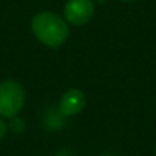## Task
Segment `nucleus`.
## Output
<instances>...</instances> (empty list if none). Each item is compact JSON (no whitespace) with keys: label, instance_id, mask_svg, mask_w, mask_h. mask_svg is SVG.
Listing matches in <instances>:
<instances>
[{"label":"nucleus","instance_id":"nucleus-1","mask_svg":"<svg viewBox=\"0 0 156 156\" xmlns=\"http://www.w3.org/2000/svg\"><path fill=\"white\" fill-rule=\"evenodd\" d=\"M35 38L50 49L61 47L68 38V23L50 11L38 12L30 21Z\"/></svg>","mask_w":156,"mask_h":156},{"label":"nucleus","instance_id":"nucleus-2","mask_svg":"<svg viewBox=\"0 0 156 156\" xmlns=\"http://www.w3.org/2000/svg\"><path fill=\"white\" fill-rule=\"evenodd\" d=\"M24 100L26 93L20 82L14 79H6L0 82V117H15L21 111Z\"/></svg>","mask_w":156,"mask_h":156},{"label":"nucleus","instance_id":"nucleus-3","mask_svg":"<svg viewBox=\"0 0 156 156\" xmlns=\"http://www.w3.org/2000/svg\"><path fill=\"white\" fill-rule=\"evenodd\" d=\"M94 15L93 0H68L64 8L65 21L73 26H83L91 21Z\"/></svg>","mask_w":156,"mask_h":156},{"label":"nucleus","instance_id":"nucleus-4","mask_svg":"<svg viewBox=\"0 0 156 156\" xmlns=\"http://www.w3.org/2000/svg\"><path fill=\"white\" fill-rule=\"evenodd\" d=\"M85 103H87L85 94L77 88H71L62 94L59 100V111L65 117H73L83 111Z\"/></svg>","mask_w":156,"mask_h":156},{"label":"nucleus","instance_id":"nucleus-5","mask_svg":"<svg viewBox=\"0 0 156 156\" xmlns=\"http://www.w3.org/2000/svg\"><path fill=\"white\" fill-rule=\"evenodd\" d=\"M14 133H23L24 132V129H26V124H24V121L21 120V118H18L17 115L15 117H12L11 118V121H9V126H8Z\"/></svg>","mask_w":156,"mask_h":156},{"label":"nucleus","instance_id":"nucleus-6","mask_svg":"<svg viewBox=\"0 0 156 156\" xmlns=\"http://www.w3.org/2000/svg\"><path fill=\"white\" fill-rule=\"evenodd\" d=\"M6 132H8V124L0 118V141L5 138V135H6Z\"/></svg>","mask_w":156,"mask_h":156},{"label":"nucleus","instance_id":"nucleus-7","mask_svg":"<svg viewBox=\"0 0 156 156\" xmlns=\"http://www.w3.org/2000/svg\"><path fill=\"white\" fill-rule=\"evenodd\" d=\"M123 2H135V0H123Z\"/></svg>","mask_w":156,"mask_h":156},{"label":"nucleus","instance_id":"nucleus-8","mask_svg":"<svg viewBox=\"0 0 156 156\" xmlns=\"http://www.w3.org/2000/svg\"><path fill=\"white\" fill-rule=\"evenodd\" d=\"M155 156H156V147H155Z\"/></svg>","mask_w":156,"mask_h":156},{"label":"nucleus","instance_id":"nucleus-9","mask_svg":"<svg viewBox=\"0 0 156 156\" xmlns=\"http://www.w3.org/2000/svg\"><path fill=\"white\" fill-rule=\"evenodd\" d=\"M103 156H112V155H103Z\"/></svg>","mask_w":156,"mask_h":156}]
</instances>
